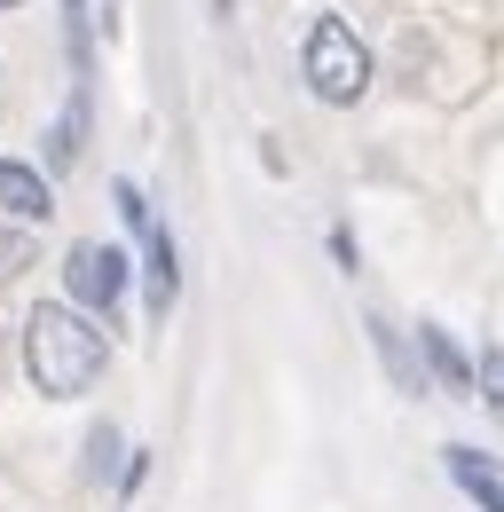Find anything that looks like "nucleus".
Segmentation results:
<instances>
[{"label": "nucleus", "instance_id": "obj_2", "mask_svg": "<svg viewBox=\"0 0 504 512\" xmlns=\"http://www.w3.org/2000/svg\"><path fill=\"white\" fill-rule=\"evenodd\" d=\"M300 79H308L315 103H331V111H347V103H363V95H371V48L355 40V24H347V16H315V24H308Z\"/></svg>", "mask_w": 504, "mask_h": 512}, {"label": "nucleus", "instance_id": "obj_4", "mask_svg": "<svg viewBox=\"0 0 504 512\" xmlns=\"http://www.w3.org/2000/svg\"><path fill=\"white\" fill-rule=\"evenodd\" d=\"M126 276H134L126 253H119V245H103V237H87V245H71V253H63V292H71V308H87L95 323L119 316Z\"/></svg>", "mask_w": 504, "mask_h": 512}, {"label": "nucleus", "instance_id": "obj_6", "mask_svg": "<svg viewBox=\"0 0 504 512\" xmlns=\"http://www.w3.org/2000/svg\"><path fill=\"white\" fill-rule=\"evenodd\" d=\"M418 355H426V371H434L449 394H481V363H465V347H457L441 323H418Z\"/></svg>", "mask_w": 504, "mask_h": 512}, {"label": "nucleus", "instance_id": "obj_7", "mask_svg": "<svg viewBox=\"0 0 504 512\" xmlns=\"http://www.w3.org/2000/svg\"><path fill=\"white\" fill-rule=\"evenodd\" d=\"M441 465H449V481H457V489H465V497H473L481 512H504V473L489 465V457H481V449L449 442V449H441Z\"/></svg>", "mask_w": 504, "mask_h": 512}, {"label": "nucleus", "instance_id": "obj_10", "mask_svg": "<svg viewBox=\"0 0 504 512\" xmlns=\"http://www.w3.org/2000/svg\"><path fill=\"white\" fill-rule=\"evenodd\" d=\"M103 473H119V434H111V426L87 434V481H103Z\"/></svg>", "mask_w": 504, "mask_h": 512}, {"label": "nucleus", "instance_id": "obj_3", "mask_svg": "<svg viewBox=\"0 0 504 512\" xmlns=\"http://www.w3.org/2000/svg\"><path fill=\"white\" fill-rule=\"evenodd\" d=\"M111 197H119L126 229L142 237V276H150V316L166 323V316H174V300H182V260H174V237H166V221L150 213V197L134 190V182H111Z\"/></svg>", "mask_w": 504, "mask_h": 512}, {"label": "nucleus", "instance_id": "obj_8", "mask_svg": "<svg viewBox=\"0 0 504 512\" xmlns=\"http://www.w3.org/2000/svg\"><path fill=\"white\" fill-rule=\"evenodd\" d=\"M79 142H87V79H71V111H63V127H56V166L79 158Z\"/></svg>", "mask_w": 504, "mask_h": 512}, {"label": "nucleus", "instance_id": "obj_1", "mask_svg": "<svg viewBox=\"0 0 504 512\" xmlns=\"http://www.w3.org/2000/svg\"><path fill=\"white\" fill-rule=\"evenodd\" d=\"M103 363H111V347H103V331H95L87 308L48 300V308L24 316V379L40 386L48 402H79L87 386L103 379Z\"/></svg>", "mask_w": 504, "mask_h": 512}, {"label": "nucleus", "instance_id": "obj_5", "mask_svg": "<svg viewBox=\"0 0 504 512\" xmlns=\"http://www.w3.org/2000/svg\"><path fill=\"white\" fill-rule=\"evenodd\" d=\"M0 213H8V221H48V213H56L48 174H40V166H16V158H0Z\"/></svg>", "mask_w": 504, "mask_h": 512}, {"label": "nucleus", "instance_id": "obj_9", "mask_svg": "<svg viewBox=\"0 0 504 512\" xmlns=\"http://www.w3.org/2000/svg\"><path fill=\"white\" fill-rule=\"evenodd\" d=\"M63 40H71V71L87 79V0H63Z\"/></svg>", "mask_w": 504, "mask_h": 512}, {"label": "nucleus", "instance_id": "obj_12", "mask_svg": "<svg viewBox=\"0 0 504 512\" xmlns=\"http://www.w3.org/2000/svg\"><path fill=\"white\" fill-rule=\"evenodd\" d=\"M0 8H16V0H0Z\"/></svg>", "mask_w": 504, "mask_h": 512}, {"label": "nucleus", "instance_id": "obj_11", "mask_svg": "<svg viewBox=\"0 0 504 512\" xmlns=\"http://www.w3.org/2000/svg\"><path fill=\"white\" fill-rule=\"evenodd\" d=\"M481 402L497 410V426H504V347H481Z\"/></svg>", "mask_w": 504, "mask_h": 512}]
</instances>
